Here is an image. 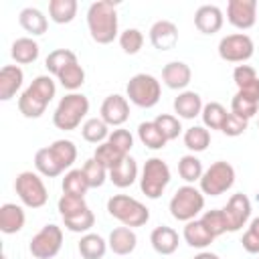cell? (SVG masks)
<instances>
[{
	"label": "cell",
	"mask_w": 259,
	"mask_h": 259,
	"mask_svg": "<svg viewBox=\"0 0 259 259\" xmlns=\"http://www.w3.org/2000/svg\"><path fill=\"white\" fill-rule=\"evenodd\" d=\"M119 47L123 49V53L127 55H136L140 53V49L144 47V34L138 28H125L119 34Z\"/></svg>",
	"instance_id": "cell-45"
},
{
	"label": "cell",
	"mask_w": 259,
	"mask_h": 259,
	"mask_svg": "<svg viewBox=\"0 0 259 259\" xmlns=\"http://www.w3.org/2000/svg\"><path fill=\"white\" fill-rule=\"evenodd\" d=\"M255 79H257V71L251 65H237L235 71H233V81H235V85L239 89L245 87L247 83L255 81Z\"/></svg>",
	"instance_id": "cell-49"
},
{
	"label": "cell",
	"mask_w": 259,
	"mask_h": 259,
	"mask_svg": "<svg viewBox=\"0 0 259 259\" xmlns=\"http://www.w3.org/2000/svg\"><path fill=\"white\" fill-rule=\"evenodd\" d=\"M170 182V168L162 158H150L146 160L142 168V178H140V188L148 198H158L166 190Z\"/></svg>",
	"instance_id": "cell-8"
},
{
	"label": "cell",
	"mask_w": 259,
	"mask_h": 259,
	"mask_svg": "<svg viewBox=\"0 0 259 259\" xmlns=\"http://www.w3.org/2000/svg\"><path fill=\"white\" fill-rule=\"evenodd\" d=\"M99 111H101V119L107 125H121L130 117V103L123 95L113 93V95H107L103 99Z\"/></svg>",
	"instance_id": "cell-14"
},
{
	"label": "cell",
	"mask_w": 259,
	"mask_h": 259,
	"mask_svg": "<svg viewBox=\"0 0 259 259\" xmlns=\"http://www.w3.org/2000/svg\"><path fill=\"white\" fill-rule=\"evenodd\" d=\"M87 28L97 45H109L117 36V10L109 0H97L87 10Z\"/></svg>",
	"instance_id": "cell-1"
},
{
	"label": "cell",
	"mask_w": 259,
	"mask_h": 259,
	"mask_svg": "<svg viewBox=\"0 0 259 259\" xmlns=\"http://www.w3.org/2000/svg\"><path fill=\"white\" fill-rule=\"evenodd\" d=\"M156 125L162 130V134H164V138L170 142V140H176L178 136H180V132H182V125H180V119L176 117V115H170V113H160L156 119Z\"/></svg>",
	"instance_id": "cell-46"
},
{
	"label": "cell",
	"mask_w": 259,
	"mask_h": 259,
	"mask_svg": "<svg viewBox=\"0 0 259 259\" xmlns=\"http://www.w3.org/2000/svg\"><path fill=\"white\" fill-rule=\"evenodd\" d=\"M125 93L130 97V101L138 107H154L158 101H160V95H162V87H160V81L154 77V75H148V73H138L134 75L127 85H125Z\"/></svg>",
	"instance_id": "cell-6"
},
{
	"label": "cell",
	"mask_w": 259,
	"mask_h": 259,
	"mask_svg": "<svg viewBox=\"0 0 259 259\" xmlns=\"http://www.w3.org/2000/svg\"><path fill=\"white\" fill-rule=\"evenodd\" d=\"M223 12L219 6L214 4H204L194 12V26L202 32V34H214L221 30L223 26Z\"/></svg>",
	"instance_id": "cell-16"
},
{
	"label": "cell",
	"mask_w": 259,
	"mask_h": 259,
	"mask_svg": "<svg viewBox=\"0 0 259 259\" xmlns=\"http://www.w3.org/2000/svg\"><path fill=\"white\" fill-rule=\"evenodd\" d=\"M198 182H200L202 194L219 196V194L227 192V190L235 184V168H233L229 162L219 160V162L210 164V166L202 172V178H200Z\"/></svg>",
	"instance_id": "cell-9"
},
{
	"label": "cell",
	"mask_w": 259,
	"mask_h": 259,
	"mask_svg": "<svg viewBox=\"0 0 259 259\" xmlns=\"http://www.w3.org/2000/svg\"><path fill=\"white\" fill-rule=\"evenodd\" d=\"M247 119H243V117H239V115H235V113H227V117H225V121H223V127H221V132L225 134V136H229V138H237V136H241L245 130H247Z\"/></svg>",
	"instance_id": "cell-48"
},
{
	"label": "cell",
	"mask_w": 259,
	"mask_h": 259,
	"mask_svg": "<svg viewBox=\"0 0 259 259\" xmlns=\"http://www.w3.org/2000/svg\"><path fill=\"white\" fill-rule=\"evenodd\" d=\"M192 79V71L184 61H170L162 69V81L170 89H184Z\"/></svg>",
	"instance_id": "cell-17"
},
{
	"label": "cell",
	"mask_w": 259,
	"mask_h": 259,
	"mask_svg": "<svg viewBox=\"0 0 259 259\" xmlns=\"http://www.w3.org/2000/svg\"><path fill=\"white\" fill-rule=\"evenodd\" d=\"M227 20L241 30H247L257 20V0H229Z\"/></svg>",
	"instance_id": "cell-13"
},
{
	"label": "cell",
	"mask_w": 259,
	"mask_h": 259,
	"mask_svg": "<svg viewBox=\"0 0 259 259\" xmlns=\"http://www.w3.org/2000/svg\"><path fill=\"white\" fill-rule=\"evenodd\" d=\"M18 22H20V26H22L26 32H30V34H45L47 28H49L47 16H45L38 8H32V6L20 10Z\"/></svg>",
	"instance_id": "cell-26"
},
{
	"label": "cell",
	"mask_w": 259,
	"mask_h": 259,
	"mask_svg": "<svg viewBox=\"0 0 259 259\" xmlns=\"http://www.w3.org/2000/svg\"><path fill=\"white\" fill-rule=\"evenodd\" d=\"M63 225H65L71 233H87V231L95 225V214L91 212V208H85L83 212H79V214H75V217L63 219Z\"/></svg>",
	"instance_id": "cell-44"
},
{
	"label": "cell",
	"mask_w": 259,
	"mask_h": 259,
	"mask_svg": "<svg viewBox=\"0 0 259 259\" xmlns=\"http://www.w3.org/2000/svg\"><path fill=\"white\" fill-rule=\"evenodd\" d=\"M75 61H77V55H75L73 51H69V49H55V51H51V53L47 55L45 65H47L49 73H53V75L57 77L67 65H71V63H75Z\"/></svg>",
	"instance_id": "cell-35"
},
{
	"label": "cell",
	"mask_w": 259,
	"mask_h": 259,
	"mask_svg": "<svg viewBox=\"0 0 259 259\" xmlns=\"http://www.w3.org/2000/svg\"><path fill=\"white\" fill-rule=\"evenodd\" d=\"M249 229H251L253 233H257V235H259V217L251 221V225H249Z\"/></svg>",
	"instance_id": "cell-53"
},
{
	"label": "cell",
	"mask_w": 259,
	"mask_h": 259,
	"mask_svg": "<svg viewBox=\"0 0 259 259\" xmlns=\"http://www.w3.org/2000/svg\"><path fill=\"white\" fill-rule=\"evenodd\" d=\"M34 168L42 176H47V178H55V176H59L63 172V168L57 164V160L53 158V154H51L49 148L36 150V154H34Z\"/></svg>",
	"instance_id": "cell-36"
},
{
	"label": "cell",
	"mask_w": 259,
	"mask_h": 259,
	"mask_svg": "<svg viewBox=\"0 0 259 259\" xmlns=\"http://www.w3.org/2000/svg\"><path fill=\"white\" fill-rule=\"evenodd\" d=\"M107 142L111 144V146H115L121 154H130V150L134 148V136L127 132V130H121V127H117V130H113V132H109V138H107Z\"/></svg>",
	"instance_id": "cell-47"
},
{
	"label": "cell",
	"mask_w": 259,
	"mask_h": 259,
	"mask_svg": "<svg viewBox=\"0 0 259 259\" xmlns=\"http://www.w3.org/2000/svg\"><path fill=\"white\" fill-rule=\"evenodd\" d=\"M223 212H225V219H227V231L235 233V231H239L247 225V221L251 217V200L243 192H237L229 198Z\"/></svg>",
	"instance_id": "cell-12"
},
{
	"label": "cell",
	"mask_w": 259,
	"mask_h": 259,
	"mask_svg": "<svg viewBox=\"0 0 259 259\" xmlns=\"http://www.w3.org/2000/svg\"><path fill=\"white\" fill-rule=\"evenodd\" d=\"M24 81V73L18 65H4L0 71V99L8 101L16 95Z\"/></svg>",
	"instance_id": "cell-18"
},
{
	"label": "cell",
	"mask_w": 259,
	"mask_h": 259,
	"mask_svg": "<svg viewBox=\"0 0 259 259\" xmlns=\"http://www.w3.org/2000/svg\"><path fill=\"white\" fill-rule=\"evenodd\" d=\"M138 138H140V142L146 146V148H150V150H160V148H164L166 146V138H164V134H162V130L156 125V121H142L140 125H138Z\"/></svg>",
	"instance_id": "cell-28"
},
{
	"label": "cell",
	"mask_w": 259,
	"mask_h": 259,
	"mask_svg": "<svg viewBox=\"0 0 259 259\" xmlns=\"http://www.w3.org/2000/svg\"><path fill=\"white\" fill-rule=\"evenodd\" d=\"M200 115H202L204 127H208V130H221L223 127V121L227 117V109L219 101H210V103H206L202 107V113Z\"/></svg>",
	"instance_id": "cell-38"
},
{
	"label": "cell",
	"mask_w": 259,
	"mask_h": 259,
	"mask_svg": "<svg viewBox=\"0 0 259 259\" xmlns=\"http://www.w3.org/2000/svg\"><path fill=\"white\" fill-rule=\"evenodd\" d=\"M57 87L55 81L49 75H38L32 79V83L22 91V95L18 97V109L24 117L28 119H36L47 111V105L51 103V99L55 97Z\"/></svg>",
	"instance_id": "cell-2"
},
{
	"label": "cell",
	"mask_w": 259,
	"mask_h": 259,
	"mask_svg": "<svg viewBox=\"0 0 259 259\" xmlns=\"http://www.w3.org/2000/svg\"><path fill=\"white\" fill-rule=\"evenodd\" d=\"M83 172H85V176H87L91 188L103 186V182L109 178V170H107L101 162H97L95 158H89V160L83 164Z\"/></svg>",
	"instance_id": "cell-41"
},
{
	"label": "cell",
	"mask_w": 259,
	"mask_h": 259,
	"mask_svg": "<svg viewBox=\"0 0 259 259\" xmlns=\"http://www.w3.org/2000/svg\"><path fill=\"white\" fill-rule=\"evenodd\" d=\"M210 144V132L202 125H192L184 132V146L190 152H204Z\"/></svg>",
	"instance_id": "cell-34"
},
{
	"label": "cell",
	"mask_w": 259,
	"mask_h": 259,
	"mask_svg": "<svg viewBox=\"0 0 259 259\" xmlns=\"http://www.w3.org/2000/svg\"><path fill=\"white\" fill-rule=\"evenodd\" d=\"M202 225L208 229V233L217 239L221 237L223 233H227V219H225V212L223 208H212V210H204L202 217H200Z\"/></svg>",
	"instance_id": "cell-40"
},
{
	"label": "cell",
	"mask_w": 259,
	"mask_h": 259,
	"mask_svg": "<svg viewBox=\"0 0 259 259\" xmlns=\"http://www.w3.org/2000/svg\"><path fill=\"white\" fill-rule=\"evenodd\" d=\"M257 109H259V103L247 99V97L241 95L239 91H237V93L233 95V99H231V113H235V115H239V117H243V119H247V121H249L251 117H255Z\"/></svg>",
	"instance_id": "cell-43"
},
{
	"label": "cell",
	"mask_w": 259,
	"mask_h": 259,
	"mask_svg": "<svg viewBox=\"0 0 259 259\" xmlns=\"http://www.w3.org/2000/svg\"><path fill=\"white\" fill-rule=\"evenodd\" d=\"M107 245L115 255H130L138 245V237L130 227H115L109 233Z\"/></svg>",
	"instance_id": "cell-20"
},
{
	"label": "cell",
	"mask_w": 259,
	"mask_h": 259,
	"mask_svg": "<svg viewBox=\"0 0 259 259\" xmlns=\"http://www.w3.org/2000/svg\"><path fill=\"white\" fill-rule=\"evenodd\" d=\"M89 180L83 172V168H75V170H69L63 178V192L65 194H75V196H85L87 190H89Z\"/></svg>",
	"instance_id": "cell-32"
},
{
	"label": "cell",
	"mask_w": 259,
	"mask_h": 259,
	"mask_svg": "<svg viewBox=\"0 0 259 259\" xmlns=\"http://www.w3.org/2000/svg\"><path fill=\"white\" fill-rule=\"evenodd\" d=\"M202 162L194 156V154H186L178 160V174L182 180L186 182H194V180H200L202 178Z\"/></svg>",
	"instance_id": "cell-37"
},
{
	"label": "cell",
	"mask_w": 259,
	"mask_h": 259,
	"mask_svg": "<svg viewBox=\"0 0 259 259\" xmlns=\"http://www.w3.org/2000/svg\"><path fill=\"white\" fill-rule=\"evenodd\" d=\"M14 190L18 194V198L22 200V204L28 206V208H40L49 200V192H47V186H45L42 178L36 172H30V170L20 172L16 176Z\"/></svg>",
	"instance_id": "cell-7"
},
{
	"label": "cell",
	"mask_w": 259,
	"mask_h": 259,
	"mask_svg": "<svg viewBox=\"0 0 259 259\" xmlns=\"http://www.w3.org/2000/svg\"><path fill=\"white\" fill-rule=\"evenodd\" d=\"M87 113H89V99L83 93H69L59 101L53 113V123L63 132H71L81 125Z\"/></svg>",
	"instance_id": "cell-3"
},
{
	"label": "cell",
	"mask_w": 259,
	"mask_h": 259,
	"mask_svg": "<svg viewBox=\"0 0 259 259\" xmlns=\"http://www.w3.org/2000/svg\"><path fill=\"white\" fill-rule=\"evenodd\" d=\"M202 107H204L202 99L196 91H182L174 99V111L178 113V117H184V119H194L196 115L202 113Z\"/></svg>",
	"instance_id": "cell-22"
},
{
	"label": "cell",
	"mask_w": 259,
	"mask_h": 259,
	"mask_svg": "<svg viewBox=\"0 0 259 259\" xmlns=\"http://www.w3.org/2000/svg\"><path fill=\"white\" fill-rule=\"evenodd\" d=\"M168 206H170V214L176 221L188 223V221L196 219V214L204 208V194H202V190L186 184L174 192Z\"/></svg>",
	"instance_id": "cell-5"
},
{
	"label": "cell",
	"mask_w": 259,
	"mask_h": 259,
	"mask_svg": "<svg viewBox=\"0 0 259 259\" xmlns=\"http://www.w3.org/2000/svg\"><path fill=\"white\" fill-rule=\"evenodd\" d=\"M57 79L61 81V85H63L65 89H69L71 93H75V89H79V87L85 83V71H83V67L79 65V61H75V63L67 65V67L57 75Z\"/></svg>",
	"instance_id": "cell-33"
},
{
	"label": "cell",
	"mask_w": 259,
	"mask_h": 259,
	"mask_svg": "<svg viewBox=\"0 0 259 259\" xmlns=\"http://www.w3.org/2000/svg\"><path fill=\"white\" fill-rule=\"evenodd\" d=\"M77 14V0H51L49 16L57 24H69Z\"/></svg>",
	"instance_id": "cell-31"
},
{
	"label": "cell",
	"mask_w": 259,
	"mask_h": 259,
	"mask_svg": "<svg viewBox=\"0 0 259 259\" xmlns=\"http://www.w3.org/2000/svg\"><path fill=\"white\" fill-rule=\"evenodd\" d=\"M57 206H59V212H61L63 219L75 217V214L83 212L85 208H89L87 202H85V196H75V194H65V192L59 198V204Z\"/></svg>",
	"instance_id": "cell-42"
},
{
	"label": "cell",
	"mask_w": 259,
	"mask_h": 259,
	"mask_svg": "<svg viewBox=\"0 0 259 259\" xmlns=\"http://www.w3.org/2000/svg\"><path fill=\"white\" fill-rule=\"evenodd\" d=\"M241 245H243V249L247 253H253V255L259 253V235L253 233L251 229H247L245 235H243V239H241Z\"/></svg>",
	"instance_id": "cell-50"
},
{
	"label": "cell",
	"mask_w": 259,
	"mask_h": 259,
	"mask_svg": "<svg viewBox=\"0 0 259 259\" xmlns=\"http://www.w3.org/2000/svg\"><path fill=\"white\" fill-rule=\"evenodd\" d=\"M81 136H83L85 142L99 146V144H103L109 138V125L101 117H89L81 125Z\"/></svg>",
	"instance_id": "cell-29"
},
{
	"label": "cell",
	"mask_w": 259,
	"mask_h": 259,
	"mask_svg": "<svg viewBox=\"0 0 259 259\" xmlns=\"http://www.w3.org/2000/svg\"><path fill=\"white\" fill-rule=\"evenodd\" d=\"M53 158L57 160V164L65 170V168H71L73 162L77 160V146L71 142V140H55L51 146H49Z\"/></svg>",
	"instance_id": "cell-30"
},
{
	"label": "cell",
	"mask_w": 259,
	"mask_h": 259,
	"mask_svg": "<svg viewBox=\"0 0 259 259\" xmlns=\"http://www.w3.org/2000/svg\"><path fill=\"white\" fill-rule=\"evenodd\" d=\"M63 247V231L59 225H45L28 245V251L34 259H53Z\"/></svg>",
	"instance_id": "cell-10"
},
{
	"label": "cell",
	"mask_w": 259,
	"mask_h": 259,
	"mask_svg": "<svg viewBox=\"0 0 259 259\" xmlns=\"http://www.w3.org/2000/svg\"><path fill=\"white\" fill-rule=\"evenodd\" d=\"M136 178H138V164H136V160L127 154L115 168H111L109 170V180L117 186V188H127V186H132L134 182H136Z\"/></svg>",
	"instance_id": "cell-23"
},
{
	"label": "cell",
	"mask_w": 259,
	"mask_h": 259,
	"mask_svg": "<svg viewBox=\"0 0 259 259\" xmlns=\"http://www.w3.org/2000/svg\"><path fill=\"white\" fill-rule=\"evenodd\" d=\"M150 243L154 247L156 253L160 255H172L178 249V233L172 227H156L150 235Z\"/></svg>",
	"instance_id": "cell-21"
},
{
	"label": "cell",
	"mask_w": 259,
	"mask_h": 259,
	"mask_svg": "<svg viewBox=\"0 0 259 259\" xmlns=\"http://www.w3.org/2000/svg\"><path fill=\"white\" fill-rule=\"evenodd\" d=\"M107 247L109 245L105 243V239L95 233H85L79 241V253L83 259H103Z\"/></svg>",
	"instance_id": "cell-27"
},
{
	"label": "cell",
	"mask_w": 259,
	"mask_h": 259,
	"mask_svg": "<svg viewBox=\"0 0 259 259\" xmlns=\"http://www.w3.org/2000/svg\"><path fill=\"white\" fill-rule=\"evenodd\" d=\"M184 241L190 245V247H194V249H204V247H208L212 241H214V237L208 233V229L202 225V221L200 219H192V221H188L186 225H184Z\"/></svg>",
	"instance_id": "cell-24"
},
{
	"label": "cell",
	"mask_w": 259,
	"mask_h": 259,
	"mask_svg": "<svg viewBox=\"0 0 259 259\" xmlns=\"http://www.w3.org/2000/svg\"><path fill=\"white\" fill-rule=\"evenodd\" d=\"M150 40L158 51H170L178 42V26L170 20H158L150 28Z\"/></svg>",
	"instance_id": "cell-15"
},
{
	"label": "cell",
	"mask_w": 259,
	"mask_h": 259,
	"mask_svg": "<svg viewBox=\"0 0 259 259\" xmlns=\"http://www.w3.org/2000/svg\"><path fill=\"white\" fill-rule=\"evenodd\" d=\"M93 158H95L97 162H101L107 170H111V168H115V166L125 158V154H121V152H119L115 146H111L109 142H103V144H99V146L95 148Z\"/></svg>",
	"instance_id": "cell-39"
},
{
	"label": "cell",
	"mask_w": 259,
	"mask_h": 259,
	"mask_svg": "<svg viewBox=\"0 0 259 259\" xmlns=\"http://www.w3.org/2000/svg\"><path fill=\"white\" fill-rule=\"evenodd\" d=\"M107 212L119 221L123 227H142L150 221V210L140 200L127 196V194H113L107 200Z\"/></svg>",
	"instance_id": "cell-4"
},
{
	"label": "cell",
	"mask_w": 259,
	"mask_h": 259,
	"mask_svg": "<svg viewBox=\"0 0 259 259\" xmlns=\"http://www.w3.org/2000/svg\"><path fill=\"white\" fill-rule=\"evenodd\" d=\"M26 223L24 210L22 206L14 204V202H4L0 206V231L4 235H14L18 233Z\"/></svg>",
	"instance_id": "cell-19"
},
{
	"label": "cell",
	"mask_w": 259,
	"mask_h": 259,
	"mask_svg": "<svg viewBox=\"0 0 259 259\" xmlns=\"http://www.w3.org/2000/svg\"><path fill=\"white\" fill-rule=\"evenodd\" d=\"M253 51H255V45L251 36L245 32L227 34L219 42V57L229 63H245L247 59L253 57Z\"/></svg>",
	"instance_id": "cell-11"
},
{
	"label": "cell",
	"mask_w": 259,
	"mask_h": 259,
	"mask_svg": "<svg viewBox=\"0 0 259 259\" xmlns=\"http://www.w3.org/2000/svg\"><path fill=\"white\" fill-rule=\"evenodd\" d=\"M239 93H241V95H245L247 99H251V101L259 103V77H257L255 81L247 83L245 87H241V89H239Z\"/></svg>",
	"instance_id": "cell-51"
},
{
	"label": "cell",
	"mask_w": 259,
	"mask_h": 259,
	"mask_svg": "<svg viewBox=\"0 0 259 259\" xmlns=\"http://www.w3.org/2000/svg\"><path fill=\"white\" fill-rule=\"evenodd\" d=\"M38 42L32 40L30 36H20L12 42V49H10V55L12 59L18 63V65H28V63H34L38 59Z\"/></svg>",
	"instance_id": "cell-25"
},
{
	"label": "cell",
	"mask_w": 259,
	"mask_h": 259,
	"mask_svg": "<svg viewBox=\"0 0 259 259\" xmlns=\"http://www.w3.org/2000/svg\"><path fill=\"white\" fill-rule=\"evenodd\" d=\"M194 259H221V257L214 255V253H210V251H200L198 255H194Z\"/></svg>",
	"instance_id": "cell-52"
}]
</instances>
